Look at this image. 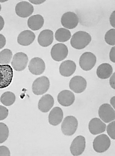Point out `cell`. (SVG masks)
<instances>
[{"mask_svg":"<svg viewBox=\"0 0 115 156\" xmlns=\"http://www.w3.org/2000/svg\"><path fill=\"white\" fill-rule=\"evenodd\" d=\"M54 98L51 95L46 94L41 97L38 102V108L43 113L50 111L54 105Z\"/></svg>","mask_w":115,"mask_h":156,"instance_id":"obj_19","label":"cell"},{"mask_svg":"<svg viewBox=\"0 0 115 156\" xmlns=\"http://www.w3.org/2000/svg\"><path fill=\"white\" fill-rule=\"evenodd\" d=\"M10 151L5 146H0V156H10Z\"/></svg>","mask_w":115,"mask_h":156,"instance_id":"obj_31","label":"cell"},{"mask_svg":"<svg viewBox=\"0 0 115 156\" xmlns=\"http://www.w3.org/2000/svg\"><path fill=\"white\" fill-rule=\"evenodd\" d=\"M78 16L74 12H66L61 16V25L66 29L75 28L78 25Z\"/></svg>","mask_w":115,"mask_h":156,"instance_id":"obj_10","label":"cell"},{"mask_svg":"<svg viewBox=\"0 0 115 156\" xmlns=\"http://www.w3.org/2000/svg\"><path fill=\"white\" fill-rule=\"evenodd\" d=\"M115 96L113 97L111 99H110V104H111V105L113 108L115 109Z\"/></svg>","mask_w":115,"mask_h":156,"instance_id":"obj_38","label":"cell"},{"mask_svg":"<svg viewBox=\"0 0 115 156\" xmlns=\"http://www.w3.org/2000/svg\"><path fill=\"white\" fill-rule=\"evenodd\" d=\"M98 113L101 120L105 123L115 120V109L109 104H104L100 105Z\"/></svg>","mask_w":115,"mask_h":156,"instance_id":"obj_8","label":"cell"},{"mask_svg":"<svg viewBox=\"0 0 115 156\" xmlns=\"http://www.w3.org/2000/svg\"><path fill=\"white\" fill-rule=\"evenodd\" d=\"M55 39L59 42L64 43L70 40L71 33L65 28H60L57 30L55 34Z\"/></svg>","mask_w":115,"mask_h":156,"instance_id":"obj_24","label":"cell"},{"mask_svg":"<svg viewBox=\"0 0 115 156\" xmlns=\"http://www.w3.org/2000/svg\"><path fill=\"white\" fill-rule=\"evenodd\" d=\"M88 128L90 132L96 135L103 133L106 130V126L100 119L95 118L90 121Z\"/></svg>","mask_w":115,"mask_h":156,"instance_id":"obj_16","label":"cell"},{"mask_svg":"<svg viewBox=\"0 0 115 156\" xmlns=\"http://www.w3.org/2000/svg\"><path fill=\"white\" fill-rule=\"evenodd\" d=\"M115 122L113 121L108 125L106 128L108 135L109 136L110 138L113 140L115 139Z\"/></svg>","mask_w":115,"mask_h":156,"instance_id":"obj_29","label":"cell"},{"mask_svg":"<svg viewBox=\"0 0 115 156\" xmlns=\"http://www.w3.org/2000/svg\"><path fill=\"white\" fill-rule=\"evenodd\" d=\"M50 87V80L46 76L38 78L33 82L32 86V92L36 95L45 94Z\"/></svg>","mask_w":115,"mask_h":156,"instance_id":"obj_4","label":"cell"},{"mask_svg":"<svg viewBox=\"0 0 115 156\" xmlns=\"http://www.w3.org/2000/svg\"><path fill=\"white\" fill-rule=\"evenodd\" d=\"M45 1L43 0H30L29 2H31V4H34V5H40L45 2Z\"/></svg>","mask_w":115,"mask_h":156,"instance_id":"obj_36","label":"cell"},{"mask_svg":"<svg viewBox=\"0 0 115 156\" xmlns=\"http://www.w3.org/2000/svg\"><path fill=\"white\" fill-rule=\"evenodd\" d=\"M44 17L39 14L34 15L30 17L27 21V25L32 30L36 31L39 30L44 24Z\"/></svg>","mask_w":115,"mask_h":156,"instance_id":"obj_22","label":"cell"},{"mask_svg":"<svg viewBox=\"0 0 115 156\" xmlns=\"http://www.w3.org/2000/svg\"><path fill=\"white\" fill-rule=\"evenodd\" d=\"M115 11H114L110 15V18H109V21H110V24L113 27H115Z\"/></svg>","mask_w":115,"mask_h":156,"instance_id":"obj_35","label":"cell"},{"mask_svg":"<svg viewBox=\"0 0 115 156\" xmlns=\"http://www.w3.org/2000/svg\"><path fill=\"white\" fill-rule=\"evenodd\" d=\"M78 126V121L75 117L67 116L61 123V131L64 135L70 136L76 132Z\"/></svg>","mask_w":115,"mask_h":156,"instance_id":"obj_3","label":"cell"},{"mask_svg":"<svg viewBox=\"0 0 115 156\" xmlns=\"http://www.w3.org/2000/svg\"><path fill=\"white\" fill-rule=\"evenodd\" d=\"M15 12L19 17L27 18L34 12V7L29 2L21 1L15 6Z\"/></svg>","mask_w":115,"mask_h":156,"instance_id":"obj_11","label":"cell"},{"mask_svg":"<svg viewBox=\"0 0 115 156\" xmlns=\"http://www.w3.org/2000/svg\"><path fill=\"white\" fill-rule=\"evenodd\" d=\"M2 104L6 106H11L16 101V96L13 93L10 91L4 92L0 98Z\"/></svg>","mask_w":115,"mask_h":156,"instance_id":"obj_25","label":"cell"},{"mask_svg":"<svg viewBox=\"0 0 115 156\" xmlns=\"http://www.w3.org/2000/svg\"><path fill=\"white\" fill-rule=\"evenodd\" d=\"M1 9H2L1 5V4H0V12H1Z\"/></svg>","mask_w":115,"mask_h":156,"instance_id":"obj_40","label":"cell"},{"mask_svg":"<svg viewBox=\"0 0 115 156\" xmlns=\"http://www.w3.org/2000/svg\"><path fill=\"white\" fill-rule=\"evenodd\" d=\"M97 62L95 54L90 52H86L81 55L79 61L80 67L83 70L89 71L94 67Z\"/></svg>","mask_w":115,"mask_h":156,"instance_id":"obj_6","label":"cell"},{"mask_svg":"<svg viewBox=\"0 0 115 156\" xmlns=\"http://www.w3.org/2000/svg\"><path fill=\"white\" fill-rule=\"evenodd\" d=\"M28 62L27 55L23 52H18L13 57L11 66L14 69L17 71L25 70Z\"/></svg>","mask_w":115,"mask_h":156,"instance_id":"obj_9","label":"cell"},{"mask_svg":"<svg viewBox=\"0 0 115 156\" xmlns=\"http://www.w3.org/2000/svg\"><path fill=\"white\" fill-rule=\"evenodd\" d=\"M112 73V66L109 63H102L97 68V75L100 79H107L110 77Z\"/></svg>","mask_w":115,"mask_h":156,"instance_id":"obj_23","label":"cell"},{"mask_svg":"<svg viewBox=\"0 0 115 156\" xmlns=\"http://www.w3.org/2000/svg\"><path fill=\"white\" fill-rule=\"evenodd\" d=\"M86 146V140L84 136H78L74 139L70 150L73 156H79L82 154L85 151Z\"/></svg>","mask_w":115,"mask_h":156,"instance_id":"obj_12","label":"cell"},{"mask_svg":"<svg viewBox=\"0 0 115 156\" xmlns=\"http://www.w3.org/2000/svg\"><path fill=\"white\" fill-rule=\"evenodd\" d=\"M115 73H114L110 76V80H109L110 86L113 89H115Z\"/></svg>","mask_w":115,"mask_h":156,"instance_id":"obj_34","label":"cell"},{"mask_svg":"<svg viewBox=\"0 0 115 156\" xmlns=\"http://www.w3.org/2000/svg\"><path fill=\"white\" fill-rule=\"evenodd\" d=\"M64 117L63 110L60 107H55L51 110L48 116L49 123L53 126H57L61 123Z\"/></svg>","mask_w":115,"mask_h":156,"instance_id":"obj_21","label":"cell"},{"mask_svg":"<svg viewBox=\"0 0 115 156\" xmlns=\"http://www.w3.org/2000/svg\"><path fill=\"white\" fill-rule=\"evenodd\" d=\"M54 40V33L49 29L42 31L38 36V43L42 47H48L52 44Z\"/></svg>","mask_w":115,"mask_h":156,"instance_id":"obj_18","label":"cell"},{"mask_svg":"<svg viewBox=\"0 0 115 156\" xmlns=\"http://www.w3.org/2000/svg\"><path fill=\"white\" fill-rule=\"evenodd\" d=\"M34 33L30 30L23 31L18 36V44L22 46H28L33 43L35 39Z\"/></svg>","mask_w":115,"mask_h":156,"instance_id":"obj_20","label":"cell"},{"mask_svg":"<svg viewBox=\"0 0 115 156\" xmlns=\"http://www.w3.org/2000/svg\"><path fill=\"white\" fill-rule=\"evenodd\" d=\"M111 140L109 136L105 134H101L96 137L93 141L94 150L98 153L104 152L109 148Z\"/></svg>","mask_w":115,"mask_h":156,"instance_id":"obj_5","label":"cell"},{"mask_svg":"<svg viewBox=\"0 0 115 156\" xmlns=\"http://www.w3.org/2000/svg\"><path fill=\"white\" fill-rule=\"evenodd\" d=\"M58 101L59 104L64 107L71 106L75 101L74 94L70 90H64L61 91L58 95Z\"/></svg>","mask_w":115,"mask_h":156,"instance_id":"obj_15","label":"cell"},{"mask_svg":"<svg viewBox=\"0 0 115 156\" xmlns=\"http://www.w3.org/2000/svg\"><path fill=\"white\" fill-rule=\"evenodd\" d=\"M87 87V82L81 76H76L71 79L69 82V88L76 93L83 92Z\"/></svg>","mask_w":115,"mask_h":156,"instance_id":"obj_14","label":"cell"},{"mask_svg":"<svg viewBox=\"0 0 115 156\" xmlns=\"http://www.w3.org/2000/svg\"><path fill=\"white\" fill-rule=\"evenodd\" d=\"M45 64L44 60L39 57L32 58L29 62L28 69L34 75H40L44 72Z\"/></svg>","mask_w":115,"mask_h":156,"instance_id":"obj_13","label":"cell"},{"mask_svg":"<svg viewBox=\"0 0 115 156\" xmlns=\"http://www.w3.org/2000/svg\"><path fill=\"white\" fill-rule=\"evenodd\" d=\"M9 110L5 106L0 105V121H3L8 117Z\"/></svg>","mask_w":115,"mask_h":156,"instance_id":"obj_30","label":"cell"},{"mask_svg":"<svg viewBox=\"0 0 115 156\" xmlns=\"http://www.w3.org/2000/svg\"><path fill=\"white\" fill-rule=\"evenodd\" d=\"M115 46H113L112 48L110 50V53H109V58H110V61L112 62H115Z\"/></svg>","mask_w":115,"mask_h":156,"instance_id":"obj_32","label":"cell"},{"mask_svg":"<svg viewBox=\"0 0 115 156\" xmlns=\"http://www.w3.org/2000/svg\"><path fill=\"white\" fill-rule=\"evenodd\" d=\"M5 26V20L2 16L0 15V31L4 28Z\"/></svg>","mask_w":115,"mask_h":156,"instance_id":"obj_37","label":"cell"},{"mask_svg":"<svg viewBox=\"0 0 115 156\" xmlns=\"http://www.w3.org/2000/svg\"><path fill=\"white\" fill-rule=\"evenodd\" d=\"M115 28H112L108 31L104 36L105 41L108 44L114 46L115 44Z\"/></svg>","mask_w":115,"mask_h":156,"instance_id":"obj_28","label":"cell"},{"mask_svg":"<svg viewBox=\"0 0 115 156\" xmlns=\"http://www.w3.org/2000/svg\"><path fill=\"white\" fill-rule=\"evenodd\" d=\"M6 44V39L3 34H0V49L3 48Z\"/></svg>","mask_w":115,"mask_h":156,"instance_id":"obj_33","label":"cell"},{"mask_svg":"<svg viewBox=\"0 0 115 156\" xmlns=\"http://www.w3.org/2000/svg\"><path fill=\"white\" fill-rule=\"evenodd\" d=\"M8 2L7 0L6 1H5V0H0V2Z\"/></svg>","mask_w":115,"mask_h":156,"instance_id":"obj_39","label":"cell"},{"mask_svg":"<svg viewBox=\"0 0 115 156\" xmlns=\"http://www.w3.org/2000/svg\"><path fill=\"white\" fill-rule=\"evenodd\" d=\"M68 54V47L64 44L59 43L53 45L51 50V56L53 60L61 62L64 60Z\"/></svg>","mask_w":115,"mask_h":156,"instance_id":"obj_7","label":"cell"},{"mask_svg":"<svg viewBox=\"0 0 115 156\" xmlns=\"http://www.w3.org/2000/svg\"><path fill=\"white\" fill-rule=\"evenodd\" d=\"M92 38L86 32L79 31L73 34L70 41L71 46L74 48L81 50L85 48L90 43Z\"/></svg>","mask_w":115,"mask_h":156,"instance_id":"obj_1","label":"cell"},{"mask_svg":"<svg viewBox=\"0 0 115 156\" xmlns=\"http://www.w3.org/2000/svg\"><path fill=\"white\" fill-rule=\"evenodd\" d=\"M9 131L5 123L0 122V144H2L9 138Z\"/></svg>","mask_w":115,"mask_h":156,"instance_id":"obj_27","label":"cell"},{"mask_svg":"<svg viewBox=\"0 0 115 156\" xmlns=\"http://www.w3.org/2000/svg\"><path fill=\"white\" fill-rule=\"evenodd\" d=\"M76 65L74 61L66 60L61 64L59 67V72L64 77H68L75 73Z\"/></svg>","mask_w":115,"mask_h":156,"instance_id":"obj_17","label":"cell"},{"mask_svg":"<svg viewBox=\"0 0 115 156\" xmlns=\"http://www.w3.org/2000/svg\"><path fill=\"white\" fill-rule=\"evenodd\" d=\"M13 70L9 65H0V89L7 87L11 84Z\"/></svg>","mask_w":115,"mask_h":156,"instance_id":"obj_2","label":"cell"},{"mask_svg":"<svg viewBox=\"0 0 115 156\" xmlns=\"http://www.w3.org/2000/svg\"><path fill=\"white\" fill-rule=\"evenodd\" d=\"M12 52L9 49H4L0 52V65H9L12 58Z\"/></svg>","mask_w":115,"mask_h":156,"instance_id":"obj_26","label":"cell"}]
</instances>
